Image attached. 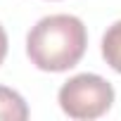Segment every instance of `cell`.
I'll list each match as a JSON object with an SVG mask.
<instances>
[{
	"instance_id": "4",
	"label": "cell",
	"mask_w": 121,
	"mask_h": 121,
	"mask_svg": "<svg viewBox=\"0 0 121 121\" xmlns=\"http://www.w3.org/2000/svg\"><path fill=\"white\" fill-rule=\"evenodd\" d=\"M102 57L104 62L121 74V19L114 22L102 36Z\"/></svg>"
},
{
	"instance_id": "5",
	"label": "cell",
	"mask_w": 121,
	"mask_h": 121,
	"mask_svg": "<svg viewBox=\"0 0 121 121\" xmlns=\"http://www.w3.org/2000/svg\"><path fill=\"white\" fill-rule=\"evenodd\" d=\"M5 55H7V33H5L3 26H0V64H3Z\"/></svg>"
},
{
	"instance_id": "1",
	"label": "cell",
	"mask_w": 121,
	"mask_h": 121,
	"mask_svg": "<svg viewBox=\"0 0 121 121\" xmlns=\"http://www.w3.org/2000/svg\"><path fill=\"white\" fill-rule=\"evenodd\" d=\"M88 31L74 14L43 17L26 36V55L40 71H67L81 62Z\"/></svg>"
},
{
	"instance_id": "3",
	"label": "cell",
	"mask_w": 121,
	"mask_h": 121,
	"mask_svg": "<svg viewBox=\"0 0 121 121\" xmlns=\"http://www.w3.org/2000/svg\"><path fill=\"white\" fill-rule=\"evenodd\" d=\"M0 119L3 121H24L29 119V107L24 102V97L12 90L0 86Z\"/></svg>"
},
{
	"instance_id": "2",
	"label": "cell",
	"mask_w": 121,
	"mask_h": 121,
	"mask_svg": "<svg viewBox=\"0 0 121 121\" xmlns=\"http://www.w3.org/2000/svg\"><path fill=\"white\" fill-rule=\"evenodd\" d=\"M59 107L71 119H97L109 112L114 88L97 74H78L59 88Z\"/></svg>"
}]
</instances>
